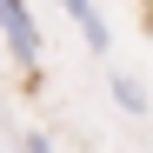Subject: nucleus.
I'll use <instances>...</instances> for the list:
<instances>
[{
  "mask_svg": "<svg viewBox=\"0 0 153 153\" xmlns=\"http://www.w3.org/2000/svg\"><path fill=\"white\" fill-rule=\"evenodd\" d=\"M0 33H7V53H13V67L40 73V27H33L27 0H0Z\"/></svg>",
  "mask_w": 153,
  "mask_h": 153,
  "instance_id": "obj_1",
  "label": "nucleus"
},
{
  "mask_svg": "<svg viewBox=\"0 0 153 153\" xmlns=\"http://www.w3.org/2000/svg\"><path fill=\"white\" fill-rule=\"evenodd\" d=\"M67 13H73V27L87 33V47H93V53H107V47H113V33H107V20H100V7H93V0H67Z\"/></svg>",
  "mask_w": 153,
  "mask_h": 153,
  "instance_id": "obj_2",
  "label": "nucleus"
},
{
  "mask_svg": "<svg viewBox=\"0 0 153 153\" xmlns=\"http://www.w3.org/2000/svg\"><path fill=\"white\" fill-rule=\"evenodd\" d=\"M113 100H120V113H140V87L126 73H113Z\"/></svg>",
  "mask_w": 153,
  "mask_h": 153,
  "instance_id": "obj_3",
  "label": "nucleus"
},
{
  "mask_svg": "<svg viewBox=\"0 0 153 153\" xmlns=\"http://www.w3.org/2000/svg\"><path fill=\"white\" fill-rule=\"evenodd\" d=\"M27 153H53V140H47V133H27Z\"/></svg>",
  "mask_w": 153,
  "mask_h": 153,
  "instance_id": "obj_4",
  "label": "nucleus"
}]
</instances>
